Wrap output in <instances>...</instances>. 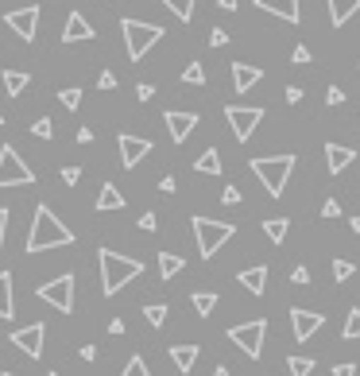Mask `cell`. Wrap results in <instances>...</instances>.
Returning <instances> with one entry per match:
<instances>
[{
	"mask_svg": "<svg viewBox=\"0 0 360 376\" xmlns=\"http://www.w3.org/2000/svg\"><path fill=\"white\" fill-rule=\"evenodd\" d=\"M62 244H74V233L54 217L51 206H35V217H31V229H28V256L35 252H47V249H62Z\"/></svg>",
	"mask_w": 360,
	"mask_h": 376,
	"instance_id": "obj_1",
	"label": "cell"
},
{
	"mask_svg": "<svg viewBox=\"0 0 360 376\" xmlns=\"http://www.w3.org/2000/svg\"><path fill=\"white\" fill-rule=\"evenodd\" d=\"M97 264H101V295H117L124 283H132L136 275L144 272L140 260L120 256V252H112V249H97Z\"/></svg>",
	"mask_w": 360,
	"mask_h": 376,
	"instance_id": "obj_2",
	"label": "cell"
},
{
	"mask_svg": "<svg viewBox=\"0 0 360 376\" xmlns=\"http://www.w3.org/2000/svg\"><path fill=\"white\" fill-rule=\"evenodd\" d=\"M294 155L291 152H283V155H260V159H252L248 167H252V175L264 183V190L272 194V198H279L283 190H287V183H291V171H294Z\"/></svg>",
	"mask_w": 360,
	"mask_h": 376,
	"instance_id": "obj_3",
	"label": "cell"
},
{
	"mask_svg": "<svg viewBox=\"0 0 360 376\" xmlns=\"http://www.w3.org/2000/svg\"><path fill=\"white\" fill-rule=\"evenodd\" d=\"M120 31H124V51L132 62H140L147 51L163 39L159 23H144V20H120Z\"/></svg>",
	"mask_w": 360,
	"mask_h": 376,
	"instance_id": "obj_4",
	"label": "cell"
},
{
	"mask_svg": "<svg viewBox=\"0 0 360 376\" xmlns=\"http://www.w3.org/2000/svg\"><path fill=\"white\" fill-rule=\"evenodd\" d=\"M194 237H198V252L202 256H217V249L221 244H228L233 241V233H236V225H228V222H214V217H194Z\"/></svg>",
	"mask_w": 360,
	"mask_h": 376,
	"instance_id": "obj_5",
	"label": "cell"
},
{
	"mask_svg": "<svg viewBox=\"0 0 360 376\" xmlns=\"http://www.w3.org/2000/svg\"><path fill=\"white\" fill-rule=\"evenodd\" d=\"M264 338H267V322H264V318H252V322H240V326L228 330V341H233L248 361H260V357H264Z\"/></svg>",
	"mask_w": 360,
	"mask_h": 376,
	"instance_id": "obj_6",
	"label": "cell"
},
{
	"mask_svg": "<svg viewBox=\"0 0 360 376\" xmlns=\"http://www.w3.org/2000/svg\"><path fill=\"white\" fill-rule=\"evenodd\" d=\"M28 183H35V171L20 159V152L12 144H4L0 148V190L4 186H28Z\"/></svg>",
	"mask_w": 360,
	"mask_h": 376,
	"instance_id": "obj_7",
	"label": "cell"
},
{
	"mask_svg": "<svg viewBox=\"0 0 360 376\" xmlns=\"http://www.w3.org/2000/svg\"><path fill=\"white\" fill-rule=\"evenodd\" d=\"M225 117H228V125H233V136H236V140L248 144L252 132L260 128V120H264V109H260V105H228Z\"/></svg>",
	"mask_w": 360,
	"mask_h": 376,
	"instance_id": "obj_8",
	"label": "cell"
},
{
	"mask_svg": "<svg viewBox=\"0 0 360 376\" xmlns=\"http://www.w3.org/2000/svg\"><path fill=\"white\" fill-rule=\"evenodd\" d=\"M35 295L43 299L47 307H54V310H62V314H70V310H74V275H70V272H62L59 280L43 283V287H39Z\"/></svg>",
	"mask_w": 360,
	"mask_h": 376,
	"instance_id": "obj_9",
	"label": "cell"
},
{
	"mask_svg": "<svg viewBox=\"0 0 360 376\" xmlns=\"http://www.w3.org/2000/svg\"><path fill=\"white\" fill-rule=\"evenodd\" d=\"M43 341H47V326L43 322H31V326H20V330H12V346L20 349L23 357H43Z\"/></svg>",
	"mask_w": 360,
	"mask_h": 376,
	"instance_id": "obj_10",
	"label": "cell"
},
{
	"mask_svg": "<svg viewBox=\"0 0 360 376\" xmlns=\"http://www.w3.org/2000/svg\"><path fill=\"white\" fill-rule=\"evenodd\" d=\"M4 23L16 31V35L23 39V43H31V39L39 35V4H28V8H12V12L4 16Z\"/></svg>",
	"mask_w": 360,
	"mask_h": 376,
	"instance_id": "obj_11",
	"label": "cell"
},
{
	"mask_svg": "<svg viewBox=\"0 0 360 376\" xmlns=\"http://www.w3.org/2000/svg\"><path fill=\"white\" fill-rule=\"evenodd\" d=\"M117 148H120V163H124V171H132V167H140V159L151 152V140L132 136V132H120L117 136Z\"/></svg>",
	"mask_w": 360,
	"mask_h": 376,
	"instance_id": "obj_12",
	"label": "cell"
},
{
	"mask_svg": "<svg viewBox=\"0 0 360 376\" xmlns=\"http://www.w3.org/2000/svg\"><path fill=\"white\" fill-rule=\"evenodd\" d=\"M322 326H325V318L318 314V310H302V307L291 310V330H294V338H298V341H310Z\"/></svg>",
	"mask_w": 360,
	"mask_h": 376,
	"instance_id": "obj_13",
	"label": "cell"
},
{
	"mask_svg": "<svg viewBox=\"0 0 360 376\" xmlns=\"http://www.w3.org/2000/svg\"><path fill=\"white\" fill-rule=\"evenodd\" d=\"M163 120H167V132H170V140H175V144H186V140H190V132L198 128V113H182V109H170Z\"/></svg>",
	"mask_w": 360,
	"mask_h": 376,
	"instance_id": "obj_14",
	"label": "cell"
},
{
	"mask_svg": "<svg viewBox=\"0 0 360 376\" xmlns=\"http://www.w3.org/2000/svg\"><path fill=\"white\" fill-rule=\"evenodd\" d=\"M93 23H86V16L81 12H70L66 16V28H62V43H86V39H93Z\"/></svg>",
	"mask_w": 360,
	"mask_h": 376,
	"instance_id": "obj_15",
	"label": "cell"
},
{
	"mask_svg": "<svg viewBox=\"0 0 360 376\" xmlns=\"http://www.w3.org/2000/svg\"><path fill=\"white\" fill-rule=\"evenodd\" d=\"M256 8H260V12L279 16V20H287V23H298V20H302L298 0H256Z\"/></svg>",
	"mask_w": 360,
	"mask_h": 376,
	"instance_id": "obj_16",
	"label": "cell"
},
{
	"mask_svg": "<svg viewBox=\"0 0 360 376\" xmlns=\"http://www.w3.org/2000/svg\"><path fill=\"white\" fill-rule=\"evenodd\" d=\"M260 78H264V70H260V67H248V62H233V89H236V93H248V89H256Z\"/></svg>",
	"mask_w": 360,
	"mask_h": 376,
	"instance_id": "obj_17",
	"label": "cell"
},
{
	"mask_svg": "<svg viewBox=\"0 0 360 376\" xmlns=\"http://www.w3.org/2000/svg\"><path fill=\"white\" fill-rule=\"evenodd\" d=\"M240 287L248 291V295H264L267 291V264H252L240 272Z\"/></svg>",
	"mask_w": 360,
	"mask_h": 376,
	"instance_id": "obj_18",
	"label": "cell"
},
{
	"mask_svg": "<svg viewBox=\"0 0 360 376\" xmlns=\"http://www.w3.org/2000/svg\"><path fill=\"white\" fill-rule=\"evenodd\" d=\"M356 159V148H341V144H325V163H330V175H341L349 163Z\"/></svg>",
	"mask_w": 360,
	"mask_h": 376,
	"instance_id": "obj_19",
	"label": "cell"
},
{
	"mask_svg": "<svg viewBox=\"0 0 360 376\" xmlns=\"http://www.w3.org/2000/svg\"><path fill=\"white\" fill-rule=\"evenodd\" d=\"M330 4V20H333V28H341V23H349L353 16L360 12V0H325Z\"/></svg>",
	"mask_w": 360,
	"mask_h": 376,
	"instance_id": "obj_20",
	"label": "cell"
},
{
	"mask_svg": "<svg viewBox=\"0 0 360 376\" xmlns=\"http://www.w3.org/2000/svg\"><path fill=\"white\" fill-rule=\"evenodd\" d=\"M198 353H202L198 346H170V361H175V369L182 372V376L198 365Z\"/></svg>",
	"mask_w": 360,
	"mask_h": 376,
	"instance_id": "obj_21",
	"label": "cell"
},
{
	"mask_svg": "<svg viewBox=\"0 0 360 376\" xmlns=\"http://www.w3.org/2000/svg\"><path fill=\"white\" fill-rule=\"evenodd\" d=\"M93 210H101V214H109V210H124V194H120L112 183H105L101 194H97V202H93Z\"/></svg>",
	"mask_w": 360,
	"mask_h": 376,
	"instance_id": "obj_22",
	"label": "cell"
},
{
	"mask_svg": "<svg viewBox=\"0 0 360 376\" xmlns=\"http://www.w3.org/2000/svg\"><path fill=\"white\" fill-rule=\"evenodd\" d=\"M16 314V299H12V272H0V318H12Z\"/></svg>",
	"mask_w": 360,
	"mask_h": 376,
	"instance_id": "obj_23",
	"label": "cell"
},
{
	"mask_svg": "<svg viewBox=\"0 0 360 376\" xmlns=\"http://www.w3.org/2000/svg\"><path fill=\"white\" fill-rule=\"evenodd\" d=\"M0 81H4L8 97H20L23 89L31 86V74H23V70H4V74H0Z\"/></svg>",
	"mask_w": 360,
	"mask_h": 376,
	"instance_id": "obj_24",
	"label": "cell"
},
{
	"mask_svg": "<svg viewBox=\"0 0 360 376\" xmlns=\"http://www.w3.org/2000/svg\"><path fill=\"white\" fill-rule=\"evenodd\" d=\"M155 260H159V275H163V280H175V275L186 268V260L175 256V252H159Z\"/></svg>",
	"mask_w": 360,
	"mask_h": 376,
	"instance_id": "obj_25",
	"label": "cell"
},
{
	"mask_svg": "<svg viewBox=\"0 0 360 376\" xmlns=\"http://www.w3.org/2000/svg\"><path fill=\"white\" fill-rule=\"evenodd\" d=\"M190 302H194V310H198V318H209L217 307V291H194Z\"/></svg>",
	"mask_w": 360,
	"mask_h": 376,
	"instance_id": "obj_26",
	"label": "cell"
},
{
	"mask_svg": "<svg viewBox=\"0 0 360 376\" xmlns=\"http://www.w3.org/2000/svg\"><path fill=\"white\" fill-rule=\"evenodd\" d=\"M287 229H291L287 217H272V222H264V233H267V241H272V244L287 241Z\"/></svg>",
	"mask_w": 360,
	"mask_h": 376,
	"instance_id": "obj_27",
	"label": "cell"
},
{
	"mask_svg": "<svg viewBox=\"0 0 360 376\" xmlns=\"http://www.w3.org/2000/svg\"><path fill=\"white\" fill-rule=\"evenodd\" d=\"M194 171H202V175H221V155H217V148L202 152L198 163H194Z\"/></svg>",
	"mask_w": 360,
	"mask_h": 376,
	"instance_id": "obj_28",
	"label": "cell"
},
{
	"mask_svg": "<svg viewBox=\"0 0 360 376\" xmlns=\"http://www.w3.org/2000/svg\"><path fill=\"white\" fill-rule=\"evenodd\" d=\"M341 338H345V341H360V307L349 310L345 326H341Z\"/></svg>",
	"mask_w": 360,
	"mask_h": 376,
	"instance_id": "obj_29",
	"label": "cell"
},
{
	"mask_svg": "<svg viewBox=\"0 0 360 376\" xmlns=\"http://www.w3.org/2000/svg\"><path fill=\"white\" fill-rule=\"evenodd\" d=\"M144 318L155 326V330H159V326L167 322V302H147V307H144Z\"/></svg>",
	"mask_w": 360,
	"mask_h": 376,
	"instance_id": "obj_30",
	"label": "cell"
},
{
	"mask_svg": "<svg viewBox=\"0 0 360 376\" xmlns=\"http://www.w3.org/2000/svg\"><path fill=\"white\" fill-rule=\"evenodd\" d=\"M163 4H167L170 12H175L178 20H182V23H190V16H194V4H198V0H163Z\"/></svg>",
	"mask_w": 360,
	"mask_h": 376,
	"instance_id": "obj_31",
	"label": "cell"
},
{
	"mask_svg": "<svg viewBox=\"0 0 360 376\" xmlns=\"http://www.w3.org/2000/svg\"><path fill=\"white\" fill-rule=\"evenodd\" d=\"M287 369H291V376H310V372H314V357H298V353H294L287 361Z\"/></svg>",
	"mask_w": 360,
	"mask_h": 376,
	"instance_id": "obj_32",
	"label": "cell"
},
{
	"mask_svg": "<svg viewBox=\"0 0 360 376\" xmlns=\"http://www.w3.org/2000/svg\"><path fill=\"white\" fill-rule=\"evenodd\" d=\"M353 275H356V264H353V260H333V280H337V283H345V280H353Z\"/></svg>",
	"mask_w": 360,
	"mask_h": 376,
	"instance_id": "obj_33",
	"label": "cell"
},
{
	"mask_svg": "<svg viewBox=\"0 0 360 376\" xmlns=\"http://www.w3.org/2000/svg\"><path fill=\"white\" fill-rule=\"evenodd\" d=\"M182 81L186 86H206V67H202V62H190V67L182 70Z\"/></svg>",
	"mask_w": 360,
	"mask_h": 376,
	"instance_id": "obj_34",
	"label": "cell"
},
{
	"mask_svg": "<svg viewBox=\"0 0 360 376\" xmlns=\"http://www.w3.org/2000/svg\"><path fill=\"white\" fill-rule=\"evenodd\" d=\"M59 101L66 105V109H78V105H81V89H78V86H66V89H59Z\"/></svg>",
	"mask_w": 360,
	"mask_h": 376,
	"instance_id": "obj_35",
	"label": "cell"
},
{
	"mask_svg": "<svg viewBox=\"0 0 360 376\" xmlns=\"http://www.w3.org/2000/svg\"><path fill=\"white\" fill-rule=\"evenodd\" d=\"M31 136H39V140H51V136H54V125H51V117H39L35 125H31Z\"/></svg>",
	"mask_w": 360,
	"mask_h": 376,
	"instance_id": "obj_36",
	"label": "cell"
},
{
	"mask_svg": "<svg viewBox=\"0 0 360 376\" xmlns=\"http://www.w3.org/2000/svg\"><path fill=\"white\" fill-rule=\"evenodd\" d=\"M120 376H151V372H147L144 357H132V361H128V365H124V372H120Z\"/></svg>",
	"mask_w": 360,
	"mask_h": 376,
	"instance_id": "obj_37",
	"label": "cell"
},
{
	"mask_svg": "<svg viewBox=\"0 0 360 376\" xmlns=\"http://www.w3.org/2000/svg\"><path fill=\"white\" fill-rule=\"evenodd\" d=\"M310 59H314V55H310V47H302V43L291 51V62H294V67H306Z\"/></svg>",
	"mask_w": 360,
	"mask_h": 376,
	"instance_id": "obj_38",
	"label": "cell"
},
{
	"mask_svg": "<svg viewBox=\"0 0 360 376\" xmlns=\"http://www.w3.org/2000/svg\"><path fill=\"white\" fill-rule=\"evenodd\" d=\"M325 105H345V89L330 86V89H325Z\"/></svg>",
	"mask_w": 360,
	"mask_h": 376,
	"instance_id": "obj_39",
	"label": "cell"
},
{
	"mask_svg": "<svg viewBox=\"0 0 360 376\" xmlns=\"http://www.w3.org/2000/svg\"><path fill=\"white\" fill-rule=\"evenodd\" d=\"M228 43V31L225 28H214V31H209V47H225Z\"/></svg>",
	"mask_w": 360,
	"mask_h": 376,
	"instance_id": "obj_40",
	"label": "cell"
},
{
	"mask_svg": "<svg viewBox=\"0 0 360 376\" xmlns=\"http://www.w3.org/2000/svg\"><path fill=\"white\" fill-rule=\"evenodd\" d=\"M78 178H81V167H62V183L66 186H78Z\"/></svg>",
	"mask_w": 360,
	"mask_h": 376,
	"instance_id": "obj_41",
	"label": "cell"
},
{
	"mask_svg": "<svg viewBox=\"0 0 360 376\" xmlns=\"http://www.w3.org/2000/svg\"><path fill=\"white\" fill-rule=\"evenodd\" d=\"M97 89H117V78H112V70H101V78H97Z\"/></svg>",
	"mask_w": 360,
	"mask_h": 376,
	"instance_id": "obj_42",
	"label": "cell"
},
{
	"mask_svg": "<svg viewBox=\"0 0 360 376\" xmlns=\"http://www.w3.org/2000/svg\"><path fill=\"white\" fill-rule=\"evenodd\" d=\"M341 214V202L337 198H325V206H322V217H337Z\"/></svg>",
	"mask_w": 360,
	"mask_h": 376,
	"instance_id": "obj_43",
	"label": "cell"
},
{
	"mask_svg": "<svg viewBox=\"0 0 360 376\" xmlns=\"http://www.w3.org/2000/svg\"><path fill=\"white\" fill-rule=\"evenodd\" d=\"M221 202H225V206H236V202H240V190H236V186H225V194H221Z\"/></svg>",
	"mask_w": 360,
	"mask_h": 376,
	"instance_id": "obj_44",
	"label": "cell"
},
{
	"mask_svg": "<svg viewBox=\"0 0 360 376\" xmlns=\"http://www.w3.org/2000/svg\"><path fill=\"white\" fill-rule=\"evenodd\" d=\"M291 280H294V283H310V268H306V264H298V268L291 272Z\"/></svg>",
	"mask_w": 360,
	"mask_h": 376,
	"instance_id": "obj_45",
	"label": "cell"
},
{
	"mask_svg": "<svg viewBox=\"0 0 360 376\" xmlns=\"http://www.w3.org/2000/svg\"><path fill=\"white\" fill-rule=\"evenodd\" d=\"M136 97H140V101H151V97H155V86H147V81H140V86H136Z\"/></svg>",
	"mask_w": 360,
	"mask_h": 376,
	"instance_id": "obj_46",
	"label": "cell"
},
{
	"mask_svg": "<svg viewBox=\"0 0 360 376\" xmlns=\"http://www.w3.org/2000/svg\"><path fill=\"white\" fill-rule=\"evenodd\" d=\"M97 353H101L97 346H81V349H78V357H81V361H97Z\"/></svg>",
	"mask_w": 360,
	"mask_h": 376,
	"instance_id": "obj_47",
	"label": "cell"
},
{
	"mask_svg": "<svg viewBox=\"0 0 360 376\" xmlns=\"http://www.w3.org/2000/svg\"><path fill=\"white\" fill-rule=\"evenodd\" d=\"M333 376H356V365H333Z\"/></svg>",
	"mask_w": 360,
	"mask_h": 376,
	"instance_id": "obj_48",
	"label": "cell"
},
{
	"mask_svg": "<svg viewBox=\"0 0 360 376\" xmlns=\"http://www.w3.org/2000/svg\"><path fill=\"white\" fill-rule=\"evenodd\" d=\"M4 237H8V210L0 206V249H4Z\"/></svg>",
	"mask_w": 360,
	"mask_h": 376,
	"instance_id": "obj_49",
	"label": "cell"
},
{
	"mask_svg": "<svg viewBox=\"0 0 360 376\" xmlns=\"http://www.w3.org/2000/svg\"><path fill=\"white\" fill-rule=\"evenodd\" d=\"M140 229H147V233H155V229H159V222H155V214H144V217H140Z\"/></svg>",
	"mask_w": 360,
	"mask_h": 376,
	"instance_id": "obj_50",
	"label": "cell"
},
{
	"mask_svg": "<svg viewBox=\"0 0 360 376\" xmlns=\"http://www.w3.org/2000/svg\"><path fill=\"white\" fill-rule=\"evenodd\" d=\"M287 101H291V105L302 101V86H287Z\"/></svg>",
	"mask_w": 360,
	"mask_h": 376,
	"instance_id": "obj_51",
	"label": "cell"
},
{
	"mask_svg": "<svg viewBox=\"0 0 360 376\" xmlns=\"http://www.w3.org/2000/svg\"><path fill=\"white\" fill-rule=\"evenodd\" d=\"M159 190H163V194H175V175L159 178Z\"/></svg>",
	"mask_w": 360,
	"mask_h": 376,
	"instance_id": "obj_52",
	"label": "cell"
},
{
	"mask_svg": "<svg viewBox=\"0 0 360 376\" xmlns=\"http://www.w3.org/2000/svg\"><path fill=\"white\" fill-rule=\"evenodd\" d=\"M93 140V128H78V144H89Z\"/></svg>",
	"mask_w": 360,
	"mask_h": 376,
	"instance_id": "obj_53",
	"label": "cell"
},
{
	"mask_svg": "<svg viewBox=\"0 0 360 376\" xmlns=\"http://www.w3.org/2000/svg\"><path fill=\"white\" fill-rule=\"evenodd\" d=\"M109 334H124V318H112V322H109Z\"/></svg>",
	"mask_w": 360,
	"mask_h": 376,
	"instance_id": "obj_54",
	"label": "cell"
},
{
	"mask_svg": "<svg viewBox=\"0 0 360 376\" xmlns=\"http://www.w3.org/2000/svg\"><path fill=\"white\" fill-rule=\"evenodd\" d=\"M221 8H225V12H236V4H240V0H217Z\"/></svg>",
	"mask_w": 360,
	"mask_h": 376,
	"instance_id": "obj_55",
	"label": "cell"
},
{
	"mask_svg": "<svg viewBox=\"0 0 360 376\" xmlns=\"http://www.w3.org/2000/svg\"><path fill=\"white\" fill-rule=\"evenodd\" d=\"M214 376H233V372H228L225 365H217V369H214Z\"/></svg>",
	"mask_w": 360,
	"mask_h": 376,
	"instance_id": "obj_56",
	"label": "cell"
},
{
	"mask_svg": "<svg viewBox=\"0 0 360 376\" xmlns=\"http://www.w3.org/2000/svg\"><path fill=\"white\" fill-rule=\"evenodd\" d=\"M349 229H353V233H360V214L353 217V222H349Z\"/></svg>",
	"mask_w": 360,
	"mask_h": 376,
	"instance_id": "obj_57",
	"label": "cell"
},
{
	"mask_svg": "<svg viewBox=\"0 0 360 376\" xmlns=\"http://www.w3.org/2000/svg\"><path fill=\"white\" fill-rule=\"evenodd\" d=\"M0 376H16V372H0Z\"/></svg>",
	"mask_w": 360,
	"mask_h": 376,
	"instance_id": "obj_58",
	"label": "cell"
},
{
	"mask_svg": "<svg viewBox=\"0 0 360 376\" xmlns=\"http://www.w3.org/2000/svg\"><path fill=\"white\" fill-rule=\"evenodd\" d=\"M47 376H62V372H47Z\"/></svg>",
	"mask_w": 360,
	"mask_h": 376,
	"instance_id": "obj_59",
	"label": "cell"
},
{
	"mask_svg": "<svg viewBox=\"0 0 360 376\" xmlns=\"http://www.w3.org/2000/svg\"><path fill=\"white\" fill-rule=\"evenodd\" d=\"M0 125H4V117H0Z\"/></svg>",
	"mask_w": 360,
	"mask_h": 376,
	"instance_id": "obj_60",
	"label": "cell"
}]
</instances>
